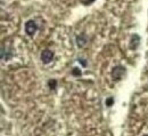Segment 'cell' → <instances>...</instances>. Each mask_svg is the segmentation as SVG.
I'll return each instance as SVG.
<instances>
[{
    "label": "cell",
    "mask_w": 148,
    "mask_h": 136,
    "mask_svg": "<svg viewBox=\"0 0 148 136\" xmlns=\"http://www.w3.org/2000/svg\"><path fill=\"white\" fill-rule=\"evenodd\" d=\"M73 75H74V76H80V75H81V71H80L77 68H74V69H73Z\"/></svg>",
    "instance_id": "7"
},
{
    "label": "cell",
    "mask_w": 148,
    "mask_h": 136,
    "mask_svg": "<svg viewBox=\"0 0 148 136\" xmlns=\"http://www.w3.org/2000/svg\"><path fill=\"white\" fill-rule=\"evenodd\" d=\"M139 42H140V37L138 35H133V37L131 38V49H137L138 46H139Z\"/></svg>",
    "instance_id": "4"
},
{
    "label": "cell",
    "mask_w": 148,
    "mask_h": 136,
    "mask_svg": "<svg viewBox=\"0 0 148 136\" xmlns=\"http://www.w3.org/2000/svg\"><path fill=\"white\" fill-rule=\"evenodd\" d=\"M113 102H114V101H113V98H112V97H110V98H108V99L106 101V105H108V106H111L112 104H113Z\"/></svg>",
    "instance_id": "8"
},
{
    "label": "cell",
    "mask_w": 148,
    "mask_h": 136,
    "mask_svg": "<svg viewBox=\"0 0 148 136\" xmlns=\"http://www.w3.org/2000/svg\"><path fill=\"white\" fill-rule=\"evenodd\" d=\"M76 42H77V46H80V47L84 46V45H86V42H87V37H86L84 35L79 36V37L76 38Z\"/></svg>",
    "instance_id": "5"
},
{
    "label": "cell",
    "mask_w": 148,
    "mask_h": 136,
    "mask_svg": "<svg viewBox=\"0 0 148 136\" xmlns=\"http://www.w3.org/2000/svg\"><path fill=\"white\" fill-rule=\"evenodd\" d=\"M53 59H54V53L50 49H43L42 50V53H41V61H42V63L48 64Z\"/></svg>",
    "instance_id": "3"
},
{
    "label": "cell",
    "mask_w": 148,
    "mask_h": 136,
    "mask_svg": "<svg viewBox=\"0 0 148 136\" xmlns=\"http://www.w3.org/2000/svg\"><path fill=\"white\" fill-rule=\"evenodd\" d=\"M144 136H148V135H144Z\"/></svg>",
    "instance_id": "9"
},
{
    "label": "cell",
    "mask_w": 148,
    "mask_h": 136,
    "mask_svg": "<svg viewBox=\"0 0 148 136\" xmlns=\"http://www.w3.org/2000/svg\"><path fill=\"white\" fill-rule=\"evenodd\" d=\"M38 30V25L34 21H27L25 23V32L29 35V36H33Z\"/></svg>",
    "instance_id": "2"
},
{
    "label": "cell",
    "mask_w": 148,
    "mask_h": 136,
    "mask_svg": "<svg viewBox=\"0 0 148 136\" xmlns=\"http://www.w3.org/2000/svg\"><path fill=\"white\" fill-rule=\"evenodd\" d=\"M48 85H49V87L53 89V90H55L56 89V86H57V81L56 80H49V82H48Z\"/></svg>",
    "instance_id": "6"
},
{
    "label": "cell",
    "mask_w": 148,
    "mask_h": 136,
    "mask_svg": "<svg viewBox=\"0 0 148 136\" xmlns=\"http://www.w3.org/2000/svg\"><path fill=\"white\" fill-rule=\"evenodd\" d=\"M124 73H125V69L122 65H116L112 71V77L115 81H117V80H121L123 78Z\"/></svg>",
    "instance_id": "1"
}]
</instances>
